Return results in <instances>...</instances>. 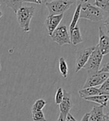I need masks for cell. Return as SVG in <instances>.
<instances>
[{"mask_svg": "<svg viewBox=\"0 0 109 121\" xmlns=\"http://www.w3.org/2000/svg\"><path fill=\"white\" fill-rule=\"evenodd\" d=\"M45 4L48 10V16H53L64 14L73 4V2L70 0H54Z\"/></svg>", "mask_w": 109, "mask_h": 121, "instance_id": "cell-4", "label": "cell"}, {"mask_svg": "<svg viewBox=\"0 0 109 121\" xmlns=\"http://www.w3.org/2000/svg\"><path fill=\"white\" fill-rule=\"evenodd\" d=\"M2 14H3V13H2V11L1 10H0V18H1V17H2Z\"/></svg>", "mask_w": 109, "mask_h": 121, "instance_id": "cell-32", "label": "cell"}, {"mask_svg": "<svg viewBox=\"0 0 109 121\" xmlns=\"http://www.w3.org/2000/svg\"><path fill=\"white\" fill-rule=\"evenodd\" d=\"M0 5H1V2H0Z\"/></svg>", "mask_w": 109, "mask_h": 121, "instance_id": "cell-34", "label": "cell"}, {"mask_svg": "<svg viewBox=\"0 0 109 121\" xmlns=\"http://www.w3.org/2000/svg\"><path fill=\"white\" fill-rule=\"evenodd\" d=\"M56 121H65V118L62 116L61 114H59V116L58 119H57Z\"/></svg>", "mask_w": 109, "mask_h": 121, "instance_id": "cell-29", "label": "cell"}, {"mask_svg": "<svg viewBox=\"0 0 109 121\" xmlns=\"http://www.w3.org/2000/svg\"><path fill=\"white\" fill-rule=\"evenodd\" d=\"M84 99H85L87 101L100 104V106H102L103 107H106L107 103L109 101V94H100V95L96 96L86 97Z\"/></svg>", "mask_w": 109, "mask_h": 121, "instance_id": "cell-13", "label": "cell"}, {"mask_svg": "<svg viewBox=\"0 0 109 121\" xmlns=\"http://www.w3.org/2000/svg\"><path fill=\"white\" fill-rule=\"evenodd\" d=\"M31 113H32V118L34 121H47L42 111H37Z\"/></svg>", "mask_w": 109, "mask_h": 121, "instance_id": "cell-21", "label": "cell"}, {"mask_svg": "<svg viewBox=\"0 0 109 121\" xmlns=\"http://www.w3.org/2000/svg\"><path fill=\"white\" fill-rule=\"evenodd\" d=\"M4 1L7 6L12 9L15 13L17 12V10L21 7H22V5L23 0H4Z\"/></svg>", "mask_w": 109, "mask_h": 121, "instance_id": "cell-15", "label": "cell"}, {"mask_svg": "<svg viewBox=\"0 0 109 121\" xmlns=\"http://www.w3.org/2000/svg\"><path fill=\"white\" fill-rule=\"evenodd\" d=\"M104 107L102 106H94L89 113L90 121H105Z\"/></svg>", "mask_w": 109, "mask_h": 121, "instance_id": "cell-11", "label": "cell"}, {"mask_svg": "<svg viewBox=\"0 0 109 121\" xmlns=\"http://www.w3.org/2000/svg\"><path fill=\"white\" fill-rule=\"evenodd\" d=\"M94 49V46L89 47L82 49L77 52L76 54V69L75 73H78L83 67L85 66L86 62L89 58L91 54Z\"/></svg>", "mask_w": 109, "mask_h": 121, "instance_id": "cell-7", "label": "cell"}, {"mask_svg": "<svg viewBox=\"0 0 109 121\" xmlns=\"http://www.w3.org/2000/svg\"><path fill=\"white\" fill-rule=\"evenodd\" d=\"M104 26L106 28V30H107V32L109 34V17L105 20V22H104Z\"/></svg>", "mask_w": 109, "mask_h": 121, "instance_id": "cell-27", "label": "cell"}, {"mask_svg": "<svg viewBox=\"0 0 109 121\" xmlns=\"http://www.w3.org/2000/svg\"><path fill=\"white\" fill-rule=\"evenodd\" d=\"M52 1H54V0H42V2H44V3H48V2H50Z\"/></svg>", "mask_w": 109, "mask_h": 121, "instance_id": "cell-31", "label": "cell"}, {"mask_svg": "<svg viewBox=\"0 0 109 121\" xmlns=\"http://www.w3.org/2000/svg\"><path fill=\"white\" fill-rule=\"evenodd\" d=\"M63 96H64V90L62 89V88L59 87L57 88L56 94H55V103L57 105H59L63 99Z\"/></svg>", "mask_w": 109, "mask_h": 121, "instance_id": "cell-20", "label": "cell"}, {"mask_svg": "<svg viewBox=\"0 0 109 121\" xmlns=\"http://www.w3.org/2000/svg\"><path fill=\"white\" fill-rule=\"evenodd\" d=\"M35 12V8L33 6L30 7H21L17 12V18L19 27L24 32H29L30 30V24Z\"/></svg>", "mask_w": 109, "mask_h": 121, "instance_id": "cell-2", "label": "cell"}, {"mask_svg": "<svg viewBox=\"0 0 109 121\" xmlns=\"http://www.w3.org/2000/svg\"><path fill=\"white\" fill-rule=\"evenodd\" d=\"M103 58V55L101 54L100 51L99 50L97 46H94V49L91 54L86 64L83 68L88 71V73H96L99 71V68L101 65V62Z\"/></svg>", "mask_w": 109, "mask_h": 121, "instance_id": "cell-3", "label": "cell"}, {"mask_svg": "<svg viewBox=\"0 0 109 121\" xmlns=\"http://www.w3.org/2000/svg\"><path fill=\"white\" fill-rule=\"evenodd\" d=\"M59 69L62 76L64 78H67V73H68V67L65 60L63 57H60L59 59Z\"/></svg>", "mask_w": 109, "mask_h": 121, "instance_id": "cell-17", "label": "cell"}, {"mask_svg": "<svg viewBox=\"0 0 109 121\" xmlns=\"http://www.w3.org/2000/svg\"><path fill=\"white\" fill-rule=\"evenodd\" d=\"M81 121H89V113H86L82 117Z\"/></svg>", "mask_w": 109, "mask_h": 121, "instance_id": "cell-28", "label": "cell"}, {"mask_svg": "<svg viewBox=\"0 0 109 121\" xmlns=\"http://www.w3.org/2000/svg\"><path fill=\"white\" fill-rule=\"evenodd\" d=\"M65 121H77V120L74 117V116L71 114L68 113L65 117Z\"/></svg>", "mask_w": 109, "mask_h": 121, "instance_id": "cell-26", "label": "cell"}, {"mask_svg": "<svg viewBox=\"0 0 109 121\" xmlns=\"http://www.w3.org/2000/svg\"><path fill=\"white\" fill-rule=\"evenodd\" d=\"M78 93H79L80 97L82 99H85L86 97H89L100 95V94H104L100 89L96 87H89L86 88H82L78 91Z\"/></svg>", "mask_w": 109, "mask_h": 121, "instance_id": "cell-12", "label": "cell"}, {"mask_svg": "<svg viewBox=\"0 0 109 121\" xmlns=\"http://www.w3.org/2000/svg\"><path fill=\"white\" fill-rule=\"evenodd\" d=\"M108 77L109 74L108 73H103L99 71L96 73H88L87 80L84 84V86H83V88L100 86Z\"/></svg>", "mask_w": 109, "mask_h": 121, "instance_id": "cell-6", "label": "cell"}, {"mask_svg": "<svg viewBox=\"0 0 109 121\" xmlns=\"http://www.w3.org/2000/svg\"><path fill=\"white\" fill-rule=\"evenodd\" d=\"M105 121H109V112L105 114Z\"/></svg>", "mask_w": 109, "mask_h": 121, "instance_id": "cell-30", "label": "cell"}, {"mask_svg": "<svg viewBox=\"0 0 109 121\" xmlns=\"http://www.w3.org/2000/svg\"><path fill=\"white\" fill-rule=\"evenodd\" d=\"M70 39H71V43L74 45H76L83 42L80 30L78 26H76L72 30V31L70 32Z\"/></svg>", "mask_w": 109, "mask_h": 121, "instance_id": "cell-14", "label": "cell"}, {"mask_svg": "<svg viewBox=\"0 0 109 121\" xmlns=\"http://www.w3.org/2000/svg\"><path fill=\"white\" fill-rule=\"evenodd\" d=\"M105 13L102 10L92 4L84 3L81 4L80 18L88 19L92 22H100L105 18Z\"/></svg>", "mask_w": 109, "mask_h": 121, "instance_id": "cell-1", "label": "cell"}, {"mask_svg": "<svg viewBox=\"0 0 109 121\" xmlns=\"http://www.w3.org/2000/svg\"><path fill=\"white\" fill-rule=\"evenodd\" d=\"M84 3H89V4H93L94 0H77V4H84Z\"/></svg>", "mask_w": 109, "mask_h": 121, "instance_id": "cell-24", "label": "cell"}, {"mask_svg": "<svg viewBox=\"0 0 109 121\" xmlns=\"http://www.w3.org/2000/svg\"><path fill=\"white\" fill-rule=\"evenodd\" d=\"M50 37L52 40L60 46L71 43L70 35L65 25H61L59 27H57L50 35Z\"/></svg>", "mask_w": 109, "mask_h": 121, "instance_id": "cell-5", "label": "cell"}, {"mask_svg": "<svg viewBox=\"0 0 109 121\" xmlns=\"http://www.w3.org/2000/svg\"><path fill=\"white\" fill-rule=\"evenodd\" d=\"M59 106L60 114L65 118L67 114L70 113V110L73 107L72 98H71V95L70 93H68L66 91H64L63 99H62L61 103Z\"/></svg>", "mask_w": 109, "mask_h": 121, "instance_id": "cell-9", "label": "cell"}, {"mask_svg": "<svg viewBox=\"0 0 109 121\" xmlns=\"http://www.w3.org/2000/svg\"><path fill=\"white\" fill-rule=\"evenodd\" d=\"M1 70H2V65L0 64V71H1Z\"/></svg>", "mask_w": 109, "mask_h": 121, "instance_id": "cell-33", "label": "cell"}, {"mask_svg": "<svg viewBox=\"0 0 109 121\" xmlns=\"http://www.w3.org/2000/svg\"><path fill=\"white\" fill-rule=\"evenodd\" d=\"M23 2H28V3H34V4H41L42 0H23Z\"/></svg>", "mask_w": 109, "mask_h": 121, "instance_id": "cell-25", "label": "cell"}, {"mask_svg": "<svg viewBox=\"0 0 109 121\" xmlns=\"http://www.w3.org/2000/svg\"><path fill=\"white\" fill-rule=\"evenodd\" d=\"M99 35L100 41L96 46L103 56L107 55L109 54V36L105 35L101 27L99 28Z\"/></svg>", "mask_w": 109, "mask_h": 121, "instance_id": "cell-10", "label": "cell"}, {"mask_svg": "<svg viewBox=\"0 0 109 121\" xmlns=\"http://www.w3.org/2000/svg\"><path fill=\"white\" fill-rule=\"evenodd\" d=\"M89 121H90V120H89Z\"/></svg>", "mask_w": 109, "mask_h": 121, "instance_id": "cell-35", "label": "cell"}, {"mask_svg": "<svg viewBox=\"0 0 109 121\" xmlns=\"http://www.w3.org/2000/svg\"><path fill=\"white\" fill-rule=\"evenodd\" d=\"M80 8H81V4H77V7L76 8V10L74 13V16H73L71 22L70 24V32L72 31V30L76 26L78 20H79L80 18Z\"/></svg>", "mask_w": 109, "mask_h": 121, "instance_id": "cell-16", "label": "cell"}, {"mask_svg": "<svg viewBox=\"0 0 109 121\" xmlns=\"http://www.w3.org/2000/svg\"><path fill=\"white\" fill-rule=\"evenodd\" d=\"M99 72H103V73H109V63H106L104 65L100 70H99Z\"/></svg>", "mask_w": 109, "mask_h": 121, "instance_id": "cell-23", "label": "cell"}, {"mask_svg": "<svg viewBox=\"0 0 109 121\" xmlns=\"http://www.w3.org/2000/svg\"><path fill=\"white\" fill-rule=\"evenodd\" d=\"M46 101L42 99H37L33 105L32 108H31V112H37V111H42V108L45 106Z\"/></svg>", "mask_w": 109, "mask_h": 121, "instance_id": "cell-19", "label": "cell"}, {"mask_svg": "<svg viewBox=\"0 0 109 121\" xmlns=\"http://www.w3.org/2000/svg\"><path fill=\"white\" fill-rule=\"evenodd\" d=\"M94 5L109 13V0H94Z\"/></svg>", "mask_w": 109, "mask_h": 121, "instance_id": "cell-18", "label": "cell"}, {"mask_svg": "<svg viewBox=\"0 0 109 121\" xmlns=\"http://www.w3.org/2000/svg\"><path fill=\"white\" fill-rule=\"evenodd\" d=\"M64 14H59V15H53V16H48L45 21V25L48 30V35L50 36L52 33L55 30V29L58 27L61 21L63 19Z\"/></svg>", "mask_w": 109, "mask_h": 121, "instance_id": "cell-8", "label": "cell"}, {"mask_svg": "<svg viewBox=\"0 0 109 121\" xmlns=\"http://www.w3.org/2000/svg\"><path fill=\"white\" fill-rule=\"evenodd\" d=\"M99 89L104 94H109V77L103 82V83L99 88Z\"/></svg>", "mask_w": 109, "mask_h": 121, "instance_id": "cell-22", "label": "cell"}]
</instances>
